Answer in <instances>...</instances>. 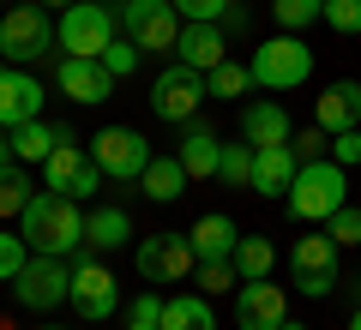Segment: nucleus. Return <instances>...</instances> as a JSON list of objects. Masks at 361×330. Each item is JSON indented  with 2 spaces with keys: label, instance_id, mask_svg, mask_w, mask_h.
Segmentation results:
<instances>
[{
  "label": "nucleus",
  "instance_id": "30",
  "mask_svg": "<svg viewBox=\"0 0 361 330\" xmlns=\"http://www.w3.org/2000/svg\"><path fill=\"white\" fill-rule=\"evenodd\" d=\"M217 180H229V186H253V144H223Z\"/></svg>",
  "mask_w": 361,
  "mask_h": 330
},
{
  "label": "nucleus",
  "instance_id": "18",
  "mask_svg": "<svg viewBox=\"0 0 361 330\" xmlns=\"http://www.w3.org/2000/svg\"><path fill=\"white\" fill-rule=\"evenodd\" d=\"M295 168H301L295 144H265V151H253V192L259 198H283Z\"/></svg>",
  "mask_w": 361,
  "mask_h": 330
},
{
  "label": "nucleus",
  "instance_id": "11",
  "mask_svg": "<svg viewBox=\"0 0 361 330\" xmlns=\"http://www.w3.org/2000/svg\"><path fill=\"white\" fill-rule=\"evenodd\" d=\"M337 253H343V246H337L331 234H301L295 241L289 270H295V288L307 294V300H325V294L337 288Z\"/></svg>",
  "mask_w": 361,
  "mask_h": 330
},
{
  "label": "nucleus",
  "instance_id": "24",
  "mask_svg": "<svg viewBox=\"0 0 361 330\" xmlns=\"http://www.w3.org/2000/svg\"><path fill=\"white\" fill-rule=\"evenodd\" d=\"M180 163H187L193 180H211L217 163H223V139L211 127H187V132H180Z\"/></svg>",
  "mask_w": 361,
  "mask_h": 330
},
{
  "label": "nucleus",
  "instance_id": "29",
  "mask_svg": "<svg viewBox=\"0 0 361 330\" xmlns=\"http://www.w3.org/2000/svg\"><path fill=\"white\" fill-rule=\"evenodd\" d=\"M205 90H211V96H247V90H253V66L223 61L217 72H205Z\"/></svg>",
  "mask_w": 361,
  "mask_h": 330
},
{
  "label": "nucleus",
  "instance_id": "33",
  "mask_svg": "<svg viewBox=\"0 0 361 330\" xmlns=\"http://www.w3.org/2000/svg\"><path fill=\"white\" fill-rule=\"evenodd\" d=\"M25 265H30V246H25V234H6V229H0V282H13Z\"/></svg>",
  "mask_w": 361,
  "mask_h": 330
},
{
  "label": "nucleus",
  "instance_id": "36",
  "mask_svg": "<svg viewBox=\"0 0 361 330\" xmlns=\"http://www.w3.org/2000/svg\"><path fill=\"white\" fill-rule=\"evenodd\" d=\"M325 25L343 37H361V0H325Z\"/></svg>",
  "mask_w": 361,
  "mask_h": 330
},
{
  "label": "nucleus",
  "instance_id": "19",
  "mask_svg": "<svg viewBox=\"0 0 361 330\" xmlns=\"http://www.w3.org/2000/svg\"><path fill=\"white\" fill-rule=\"evenodd\" d=\"M313 127H325V132H349V127H361V84H355V78L331 84L319 102H313Z\"/></svg>",
  "mask_w": 361,
  "mask_h": 330
},
{
  "label": "nucleus",
  "instance_id": "8",
  "mask_svg": "<svg viewBox=\"0 0 361 330\" xmlns=\"http://www.w3.org/2000/svg\"><path fill=\"white\" fill-rule=\"evenodd\" d=\"M193 265H199L193 234H151V241H139V277L151 282V288H175V282H187Z\"/></svg>",
  "mask_w": 361,
  "mask_h": 330
},
{
  "label": "nucleus",
  "instance_id": "9",
  "mask_svg": "<svg viewBox=\"0 0 361 330\" xmlns=\"http://www.w3.org/2000/svg\"><path fill=\"white\" fill-rule=\"evenodd\" d=\"M211 90H205V72H193V66H169V72H157V84H151V115L157 120H175V127H187V120L199 115V102H205Z\"/></svg>",
  "mask_w": 361,
  "mask_h": 330
},
{
  "label": "nucleus",
  "instance_id": "13",
  "mask_svg": "<svg viewBox=\"0 0 361 330\" xmlns=\"http://www.w3.org/2000/svg\"><path fill=\"white\" fill-rule=\"evenodd\" d=\"M283 318H289V288H277L271 277L235 288V330H283Z\"/></svg>",
  "mask_w": 361,
  "mask_h": 330
},
{
  "label": "nucleus",
  "instance_id": "5",
  "mask_svg": "<svg viewBox=\"0 0 361 330\" xmlns=\"http://www.w3.org/2000/svg\"><path fill=\"white\" fill-rule=\"evenodd\" d=\"M307 72H313V49L301 37H289V30L253 49V84L259 90H301Z\"/></svg>",
  "mask_w": 361,
  "mask_h": 330
},
{
  "label": "nucleus",
  "instance_id": "6",
  "mask_svg": "<svg viewBox=\"0 0 361 330\" xmlns=\"http://www.w3.org/2000/svg\"><path fill=\"white\" fill-rule=\"evenodd\" d=\"M66 294H73V265L54 253H30V265L13 277V300L25 312H54Z\"/></svg>",
  "mask_w": 361,
  "mask_h": 330
},
{
  "label": "nucleus",
  "instance_id": "44",
  "mask_svg": "<svg viewBox=\"0 0 361 330\" xmlns=\"http://www.w3.org/2000/svg\"><path fill=\"white\" fill-rule=\"evenodd\" d=\"M42 330H54V324H42Z\"/></svg>",
  "mask_w": 361,
  "mask_h": 330
},
{
  "label": "nucleus",
  "instance_id": "4",
  "mask_svg": "<svg viewBox=\"0 0 361 330\" xmlns=\"http://www.w3.org/2000/svg\"><path fill=\"white\" fill-rule=\"evenodd\" d=\"M54 42H61V30H54V18H49L42 0H25V6H13V13L0 18V54H6L13 66L42 61Z\"/></svg>",
  "mask_w": 361,
  "mask_h": 330
},
{
  "label": "nucleus",
  "instance_id": "3",
  "mask_svg": "<svg viewBox=\"0 0 361 330\" xmlns=\"http://www.w3.org/2000/svg\"><path fill=\"white\" fill-rule=\"evenodd\" d=\"M115 37H121V13H109L103 0H73V6H61V49L66 54L103 61Z\"/></svg>",
  "mask_w": 361,
  "mask_h": 330
},
{
  "label": "nucleus",
  "instance_id": "35",
  "mask_svg": "<svg viewBox=\"0 0 361 330\" xmlns=\"http://www.w3.org/2000/svg\"><path fill=\"white\" fill-rule=\"evenodd\" d=\"M103 66H109L115 78H133V72H139V42H133V37H115V42H109V54H103Z\"/></svg>",
  "mask_w": 361,
  "mask_h": 330
},
{
  "label": "nucleus",
  "instance_id": "1",
  "mask_svg": "<svg viewBox=\"0 0 361 330\" xmlns=\"http://www.w3.org/2000/svg\"><path fill=\"white\" fill-rule=\"evenodd\" d=\"M18 234H25L30 253L73 258V253H85V210L66 192H37L25 204V216H18Z\"/></svg>",
  "mask_w": 361,
  "mask_h": 330
},
{
  "label": "nucleus",
  "instance_id": "14",
  "mask_svg": "<svg viewBox=\"0 0 361 330\" xmlns=\"http://www.w3.org/2000/svg\"><path fill=\"white\" fill-rule=\"evenodd\" d=\"M42 120V78H30L25 66H0V127L18 132Z\"/></svg>",
  "mask_w": 361,
  "mask_h": 330
},
{
  "label": "nucleus",
  "instance_id": "15",
  "mask_svg": "<svg viewBox=\"0 0 361 330\" xmlns=\"http://www.w3.org/2000/svg\"><path fill=\"white\" fill-rule=\"evenodd\" d=\"M42 174H49V192H66V198H90V192L103 186L97 156H85L78 144H61V151L42 163Z\"/></svg>",
  "mask_w": 361,
  "mask_h": 330
},
{
  "label": "nucleus",
  "instance_id": "34",
  "mask_svg": "<svg viewBox=\"0 0 361 330\" xmlns=\"http://www.w3.org/2000/svg\"><path fill=\"white\" fill-rule=\"evenodd\" d=\"M229 6H235V0H175V13L187 18V25H223Z\"/></svg>",
  "mask_w": 361,
  "mask_h": 330
},
{
  "label": "nucleus",
  "instance_id": "37",
  "mask_svg": "<svg viewBox=\"0 0 361 330\" xmlns=\"http://www.w3.org/2000/svg\"><path fill=\"white\" fill-rule=\"evenodd\" d=\"M325 234H331L337 246H361V210H355V204H343V210L331 216V229H325Z\"/></svg>",
  "mask_w": 361,
  "mask_h": 330
},
{
  "label": "nucleus",
  "instance_id": "39",
  "mask_svg": "<svg viewBox=\"0 0 361 330\" xmlns=\"http://www.w3.org/2000/svg\"><path fill=\"white\" fill-rule=\"evenodd\" d=\"M127 324H157L163 330V300H157V294H139V300L127 306Z\"/></svg>",
  "mask_w": 361,
  "mask_h": 330
},
{
  "label": "nucleus",
  "instance_id": "17",
  "mask_svg": "<svg viewBox=\"0 0 361 330\" xmlns=\"http://www.w3.org/2000/svg\"><path fill=\"white\" fill-rule=\"evenodd\" d=\"M175 61L193 66V72H217V66L229 61V30H223V25H180Z\"/></svg>",
  "mask_w": 361,
  "mask_h": 330
},
{
  "label": "nucleus",
  "instance_id": "40",
  "mask_svg": "<svg viewBox=\"0 0 361 330\" xmlns=\"http://www.w3.org/2000/svg\"><path fill=\"white\" fill-rule=\"evenodd\" d=\"M13 156H18V151H13V132H6V139H0V174L13 168Z\"/></svg>",
  "mask_w": 361,
  "mask_h": 330
},
{
  "label": "nucleus",
  "instance_id": "21",
  "mask_svg": "<svg viewBox=\"0 0 361 330\" xmlns=\"http://www.w3.org/2000/svg\"><path fill=\"white\" fill-rule=\"evenodd\" d=\"M187 234H193V253H199V265H211V258H229V253H235V241H241L235 216H223V210L199 216V222H193Z\"/></svg>",
  "mask_w": 361,
  "mask_h": 330
},
{
  "label": "nucleus",
  "instance_id": "28",
  "mask_svg": "<svg viewBox=\"0 0 361 330\" xmlns=\"http://www.w3.org/2000/svg\"><path fill=\"white\" fill-rule=\"evenodd\" d=\"M271 18L295 37V30L313 25V18H325V0H271Z\"/></svg>",
  "mask_w": 361,
  "mask_h": 330
},
{
  "label": "nucleus",
  "instance_id": "12",
  "mask_svg": "<svg viewBox=\"0 0 361 330\" xmlns=\"http://www.w3.org/2000/svg\"><path fill=\"white\" fill-rule=\"evenodd\" d=\"M90 156H97V168L109 180H139L145 163H151V144H145L139 127H103L90 139Z\"/></svg>",
  "mask_w": 361,
  "mask_h": 330
},
{
  "label": "nucleus",
  "instance_id": "2",
  "mask_svg": "<svg viewBox=\"0 0 361 330\" xmlns=\"http://www.w3.org/2000/svg\"><path fill=\"white\" fill-rule=\"evenodd\" d=\"M343 192H349V168H337V163H301L295 168V180H289V192H283V204H289V216L295 222H331L337 210H343Z\"/></svg>",
  "mask_w": 361,
  "mask_h": 330
},
{
  "label": "nucleus",
  "instance_id": "25",
  "mask_svg": "<svg viewBox=\"0 0 361 330\" xmlns=\"http://www.w3.org/2000/svg\"><path fill=\"white\" fill-rule=\"evenodd\" d=\"M163 330H217L211 294H169L163 300Z\"/></svg>",
  "mask_w": 361,
  "mask_h": 330
},
{
  "label": "nucleus",
  "instance_id": "38",
  "mask_svg": "<svg viewBox=\"0 0 361 330\" xmlns=\"http://www.w3.org/2000/svg\"><path fill=\"white\" fill-rule=\"evenodd\" d=\"M331 163H337V168H361V127L331 132Z\"/></svg>",
  "mask_w": 361,
  "mask_h": 330
},
{
  "label": "nucleus",
  "instance_id": "42",
  "mask_svg": "<svg viewBox=\"0 0 361 330\" xmlns=\"http://www.w3.org/2000/svg\"><path fill=\"white\" fill-rule=\"evenodd\" d=\"M127 330H157V324H127Z\"/></svg>",
  "mask_w": 361,
  "mask_h": 330
},
{
  "label": "nucleus",
  "instance_id": "7",
  "mask_svg": "<svg viewBox=\"0 0 361 330\" xmlns=\"http://www.w3.org/2000/svg\"><path fill=\"white\" fill-rule=\"evenodd\" d=\"M66 306H73L78 318H90V324L115 318V306H121L115 270H109L103 258H73V294H66Z\"/></svg>",
  "mask_w": 361,
  "mask_h": 330
},
{
  "label": "nucleus",
  "instance_id": "43",
  "mask_svg": "<svg viewBox=\"0 0 361 330\" xmlns=\"http://www.w3.org/2000/svg\"><path fill=\"white\" fill-rule=\"evenodd\" d=\"M42 6H61V0H42ZM66 6H73V0H66Z\"/></svg>",
  "mask_w": 361,
  "mask_h": 330
},
{
  "label": "nucleus",
  "instance_id": "22",
  "mask_svg": "<svg viewBox=\"0 0 361 330\" xmlns=\"http://www.w3.org/2000/svg\"><path fill=\"white\" fill-rule=\"evenodd\" d=\"M187 163H180V156H151V163H145V174H139V186H145V198L151 204H175L180 192H187Z\"/></svg>",
  "mask_w": 361,
  "mask_h": 330
},
{
  "label": "nucleus",
  "instance_id": "27",
  "mask_svg": "<svg viewBox=\"0 0 361 330\" xmlns=\"http://www.w3.org/2000/svg\"><path fill=\"white\" fill-rule=\"evenodd\" d=\"M229 258H235V270H241V282L271 277V265H277V253H271V241H265V234H241Z\"/></svg>",
  "mask_w": 361,
  "mask_h": 330
},
{
  "label": "nucleus",
  "instance_id": "23",
  "mask_svg": "<svg viewBox=\"0 0 361 330\" xmlns=\"http://www.w3.org/2000/svg\"><path fill=\"white\" fill-rule=\"evenodd\" d=\"M133 241V216L121 210V204H103V210L85 216V246L90 253H115V246Z\"/></svg>",
  "mask_w": 361,
  "mask_h": 330
},
{
  "label": "nucleus",
  "instance_id": "20",
  "mask_svg": "<svg viewBox=\"0 0 361 330\" xmlns=\"http://www.w3.org/2000/svg\"><path fill=\"white\" fill-rule=\"evenodd\" d=\"M241 139L253 144V151H265V144H289L283 102H247V108H241Z\"/></svg>",
  "mask_w": 361,
  "mask_h": 330
},
{
  "label": "nucleus",
  "instance_id": "41",
  "mask_svg": "<svg viewBox=\"0 0 361 330\" xmlns=\"http://www.w3.org/2000/svg\"><path fill=\"white\" fill-rule=\"evenodd\" d=\"M349 330H361V306H355V318H349Z\"/></svg>",
  "mask_w": 361,
  "mask_h": 330
},
{
  "label": "nucleus",
  "instance_id": "31",
  "mask_svg": "<svg viewBox=\"0 0 361 330\" xmlns=\"http://www.w3.org/2000/svg\"><path fill=\"white\" fill-rule=\"evenodd\" d=\"M30 198H37V192H30V180L18 174V168H6V174H0V216H25Z\"/></svg>",
  "mask_w": 361,
  "mask_h": 330
},
{
  "label": "nucleus",
  "instance_id": "32",
  "mask_svg": "<svg viewBox=\"0 0 361 330\" xmlns=\"http://www.w3.org/2000/svg\"><path fill=\"white\" fill-rule=\"evenodd\" d=\"M199 288H205V294H235V288H241V270H235V258H211V265L199 270Z\"/></svg>",
  "mask_w": 361,
  "mask_h": 330
},
{
  "label": "nucleus",
  "instance_id": "26",
  "mask_svg": "<svg viewBox=\"0 0 361 330\" xmlns=\"http://www.w3.org/2000/svg\"><path fill=\"white\" fill-rule=\"evenodd\" d=\"M61 144H73V132H66V127H42V120H30V127L13 132V151L25 156V163H49Z\"/></svg>",
  "mask_w": 361,
  "mask_h": 330
},
{
  "label": "nucleus",
  "instance_id": "10",
  "mask_svg": "<svg viewBox=\"0 0 361 330\" xmlns=\"http://www.w3.org/2000/svg\"><path fill=\"white\" fill-rule=\"evenodd\" d=\"M121 37H133L139 49H175L180 42L175 0H121Z\"/></svg>",
  "mask_w": 361,
  "mask_h": 330
},
{
  "label": "nucleus",
  "instance_id": "16",
  "mask_svg": "<svg viewBox=\"0 0 361 330\" xmlns=\"http://www.w3.org/2000/svg\"><path fill=\"white\" fill-rule=\"evenodd\" d=\"M54 84H61V96L73 102H109V90H115V72H109L103 61H78V54H66L61 66H54Z\"/></svg>",
  "mask_w": 361,
  "mask_h": 330
}]
</instances>
